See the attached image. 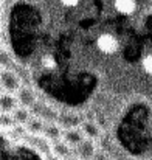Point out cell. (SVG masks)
Returning a JSON list of instances; mask_svg holds the SVG:
<instances>
[{"mask_svg":"<svg viewBox=\"0 0 152 160\" xmlns=\"http://www.w3.org/2000/svg\"><path fill=\"white\" fill-rule=\"evenodd\" d=\"M22 87V82L19 76L14 73V70H2L0 72V89L5 93L14 95Z\"/></svg>","mask_w":152,"mask_h":160,"instance_id":"cell-1","label":"cell"},{"mask_svg":"<svg viewBox=\"0 0 152 160\" xmlns=\"http://www.w3.org/2000/svg\"><path fill=\"white\" fill-rule=\"evenodd\" d=\"M16 100H17V104L20 107L31 109L36 104V92L31 89L30 84L28 86L22 84V87L16 92Z\"/></svg>","mask_w":152,"mask_h":160,"instance_id":"cell-2","label":"cell"},{"mask_svg":"<svg viewBox=\"0 0 152 160\" xmlns=\"http://www.w3.org/2000/svg\"><path fill=\"white\" fill-rule=\"evenodd\" d=\"M75 157L79 160H93L95 154H96V145L93 140L84 138L76 148H75Z\"/></svg>","mask_w":152,"mask_h":160,"instance_id":"cell-3","label":"cell"},{"mask_svg":"<svg viewBox=\"0 0 152 160\" xmlns=\"http://www.w3.org/2000/svg\"><path fill=\"white\" fill-rule=\"evenodd\" d=\"M79 131L82 132L84 138H89V140H93V142L98 140L102 134L101 126L95 120H82L81 124H79Z\"/></svg>","mask_w":152,"mask_h":160,"instance_id":"cell-4","label":"cell"},{"mask_svg":"<svg viewBox=\"0 0 152 160\" xmlns=\"http://www.w3.org/2000/svg\"><path fill=\"white\" fill-rule=\"evenodd\" d=\"M96 45H98V48L101 50L102 53H105V54H113L118 50V47H120L116 38L113 34H109V33L100 34V38L96 41Z\"/></svg>","mask_w":152,"mask_h":160,"instance_id":"cell-5","label":"cell"},{"mask_svg":"<svg viewBox=\"0 0 152 160\" xmlns=\"http://www.w3.org/2000/svg\"><path fill=\"white\" fill-rule=\"evenodd\" d=\"M64 143H67L70 148L71 146H78L82 140H84V135L82 132L79 131V128H75V129H65L62 131V138H61Z\"/></svg>","mask_w":152,"mask_h":160,"instance_id":"cell-6","label":"cell"},{"mask_svg":"<svg viewBox=\"0 0 152 160\" xmlns=\"http://www.w3.org/2000/svg\"><path fill=\"white\" fill-rule=\"evenodd\" d=\"M42 137L45 140H48L51 143L54 142H59L62 138V129L56 124V123H45L44 126V132H42Z\"/></svg>","mask_w":152,"mask_h":160,"instance_id":"cell-7","label":"cell"},{"mask_svg":"<svg viewBox=\"0 0 152 160\" xmlns=\"http://www.w3.org/2000/svg\"><path fill=\"white\" fill-rule=\"evenodd\" d=\"M51 154L56 156L59 160H65V159H68V157H71L73 151H71V148L67 143H64L62 140H59V142L51 143Z\"/></svg>","mask_w":152,"mask_h":160,"instance_id":"cell-8","label":"cell"},{"mask_svg":"<svg viewBox=\"0 0 152 160\" xmlns=\"http://www.w3.org/2000/svg\"><path fill=\"white\" fill-rule=\"evenodd\" d=\"M44 126H45V123H44L41 118H37V117H31L30 121H28L23 128H25V132L30 134L31 137H41L42 132H44Z\"/></svg>","mask_w":152,"mask_h":160,"instance_id":"cell-9","label":"cell"},{"mask_svg":"<svg viewBox=\"0 0 152 160\" xmlns=\"http://www.w3.org/2000/svg\"><path fill=\"white\" fill-rule=\"evenodd\" d=\"M19 106L16 95L11 93H2L0 95V113H12V110Z\"/></svg>","mask_w":152,"mask_h":160,"instance_id":"cell-10","label":"cell"},{"mask_svg":"<svg viewBox=\"0 0 152 160\" xmlns=\"http://www.w3.org/2000/svg\"><path fill=\"white\" fill-rule=\"evenodd\" d=\"M81 118L78 117V115H71V113H68V115H61V117H57V121H56V124L62 129H75V128H79V124H81Z\"/></svg>","mask_w":152,"mask_h":160,"instance_id":"cell-11","label":"cell"},{"mask_svg":"<svg viewBox=\"0 0 152 160\" xmlns=\"http://www.w3.org/2000/svg\"><path fill=\"white\" fill-rule=\"evenodd\" d=\"M11 117H12V121H14L16 126H25V124L30 121V118H31V110H30V109H25V107L17 106L12 110Z\"/></svg>","mask_w":152,"mask_h":160,"instance_id":"cell-12","label":"cell"},{"mask_svg":"<svg viewBox=\"0 0 152 160\" xmlns=\"http://www.w3.org/2000/svg\"><path fill=\"white\" fill-rule=\"evenodd\" d=\"M113 6L118 12H121L124 16H129V14L135 12V9H137V3L132 0H118V2H115Z\"/></svg>","mask_w":152,"mask_h":160,"instance_id":"cell-13","label":"cell"},{"mask_svg":"<svg viewBox=\"0 0 152 160\" xmlns=\"http://www.w3.org/2000/svg\"><path fill=\"white\" fill-rule=\"evenodd\" d=\"M14 67V58L6 48H0V70H11Z\"/></svg>","mask_w":152,"mask_h":160,"instance_id":"cell-14","label":"cell"},{"mask_svg":"<svg viewBox=\"0 0 152 160\" xmlns=\"http://www.w3.org/2000/svg\"><path fill=\"white\" fill-rule=\"evenodd\" d=\"M14 121H12V117L11 113H0V128L3 129H11L14 128Z\"/></svg>","mask_w":152,"mask_h":160,"instance_id":"cell-15","label":"cell"},{"mask_svg":"<svg viewBox=\"0 0 152 160\" xmlns=\"http://www.w3.org/2000/svg\"><path fill=\"white\" fill-rule=\"evenodd\" d=\"M42 67H45V68H48V70L56 68V59H54L51 54H45V56L42 58Z\"/></svg>","mask_w":152,"mask_h":160,"instance_id":"cell-16","label":"cell"},{"mask_svg":"<svg viewBox=\"0 0 152 160\" xmlns=\"http://www.w3.org/2000/svg\"><path fill=\"white\" fill-rule=\"evenodd\" d=\"M143 70L146 72V73H149L152 75V54H148V56H145L143 58Z\"/></svg>","mask_w":152,"mask_h":160,"instance_id":"cell-17","label":"cell"},{"mask_svg":"<svg viewBox=\"0 0 152 160\" xmlns=\"http://www.w3.org/2000/svg\"><path fill=\"white\" fill-rule=\"evenodd\" d=\"M62 5L67 6V8H71V6H78L79 3L78 2H62Z\"/></svg>","mask_w":152,"mask_h":160,"instance_id":"cell-18","label":"cell"},{"mask_svg":"<svg viewBox=\"0 0 152 160\" xmlns=\"http://www.w3.org/2000/svg\"><path fill=\"white\" fill-rule=\"evenodd\" d=\"M45 157H47V160H59L57 159V157H56V156H53V154H47V156H45Z\"/></svg>","mask_w":152,"mask_h":160,"instance_id":"cell-19","label":"cell"},{"mask_svg":"<svg viewBox=\"0 0 152 160\" xmlns=\"http://www.w3.org/2000/svg\"><path fill=\"white\" fill-rule=\"evenodd\" d=\"M65 160H79L78 157H75V156H71V157H68V159H65Z\"/></svg>","mask_w":152,"mask_h":160,"instance_id":"cell-20","label":"cell"},{"mask_svg":"<svg viewBox=\"0 0 152 160\" xmlns=\"http://www.w3.org/2000/svg\"><path fill=\"white\" fill-rule=\"evenodd\" d=\"M0 48H2V39H0Z\"/></svg>","mask_w":152,"mask_h":160,"instance_id":"cell-21","label":"cell"},{"mask_svg":"<svg viewBox=\"0 0 152 160\" xmlns=\"http://www.w3.org/2000/svg\"><path fill=\"white\" fill-rule=\"evenodd\" d=\"M0 31H2V23H0Z\"/></svg>","mask_w":152,"mask_h":160,"instance_id":"cell-22","label":"cell"},{"mask_svg":"<svg viewBox=\"0 0 152 160\" xmlns=\"http://www.w3.org/2000/svg\"><path fill=\"white\" fill-rule=\"evenodd\" d=\"M2 93H3V92H2V89H0V95H2Z\"/></svg>","mask_w":152,"mask_h":160,"instance_id":"cell-23","label":"cell"},{"mask_svg":"<svg viewBox=\"0 0 152 160\" xmlns=\"http://www.w3.org/2000/svg\"><path fill=\"white\" fill-rule=\"evenodd\" d=\"M0 72H2V70H0Z\"/></svg>","mask_w":152,"mask_h":160,"instance_id":"cell-24","label":"cell"}]
</instances>
